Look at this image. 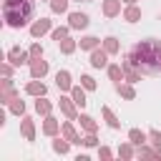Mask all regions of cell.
<instances>
[{"instance_id": "obj_30", "label": "cell", "mask_w": 161, "mask_h": 161, "mask_svg": "<svg viewBox=\"0 0 161 161\" xmlns=\"http://www.w3.org/2000/svg\"><path fill=\"white\" fill-rule=\"evenodd\" d=\"M148 138H151V143L156 146V151H161V131H148Z\"/></svg>"}, {"instance_id": "obj_37", "label": "cell", "mask_w": 161, "mask_h": 161, "mask_svg": "<svg viewBox=\"0 0 161 161\" xmlns=\"http://www.w3.org/2000/svg\"><path fill=\"white\" fill-rule=\"evenodd\" d=\"M98 156H101V158H111V156H113V151L103 146V148H98Z\"/></svg>"}, {"instance_id": "obj_11", "label": "cell", "mask_w": 161, "mask_h": 161, "mask_svg": "<svg viewBox=\"0 0 161 161\" xmlns=\"http://www.w3.org/2000/svg\"><path fill=\"white\" fill-rule=\"evenodd\" d=\"M146 138H148V133H143V131H138V128H131V131H128V141H131L133 146H143Z\"/></svg>"}, {"instance_id": "obj_36", "label": "cell", "mask_w": 161, "mask_h": 161, "mask_svg": "<svg viewBox=\"0 0 161 161\" xmlns=\"http://www.w3.org/2000/svg\"><path fill=\"white\" fill-rule=\"evenodd\" d=\"M98 143V138H96V133H88L86 138H83V146H96Z\"/></svg>"}, {"instance_id": "obj_39", "label": "cell", "mask_w": 161, "mask_h": 161, "mask_svg": "<svg viewBox=\"0 0 161 161\" xmlns=\"http://www.w3.org/2000/svg\"><path fill=\"white\" fill-rule=\"evenodd\" d=\"M123 3H128V5H133V3H136V0H123Z\"/></svg>"}, {"instance_id": "obj_21", "label": "cell", "mask_w": 161, "mask_h": 161, "mask_svg": "<svg viewBox=\"0 0 161 161\" xmlns=\"http://www.w3.org/2000/svg\"><path fill=\"white\" fill-rule=\"evenodd\" d=\"M13 98H15V91H13V86H10V78H5V80H3V101L10 103Z\"/></svg>"}, {"instance_id": "obj_12", "label": "cell", "mask_w": 161, "mask_h": 161, "mask_svg": "<svg viewBox=\"0 0 161 161\" xmlns=\"http://www.w3.org/2000/svg\"><path fill=\"white\" fill-rule=\"evenodd\" d=\"M73 98H65V96H60V111L68 116V118H75V108H73Z\"/></svg>"}, {"instance_id": "obj_18", "label": "cell", "mask_w": 161, "mask_h": 161, "mask_svg": "<svg viewBox=\"0 0 161 161\" xmlns=\"http://www.w3.org/2000/svg\"><path fill=\"white\" fill-rule=\"evenodd\" d=\"M138 18H141V10H138L136 5H128V8H126V13H123V20H128V23H136Z\"/></svg>"}, {"instance_id": "obj_14", "label": "cell", "mask_w": 161, "mask_h": 161, "mask_svg": "<svg viewBox=\"0 0 161 161\" xmlns=\"http://www.w3.org/2000/svg\"><path fill=\"white\" fill-rule=\"evenodd\" d=\"M108 78L111 80H116V83H121L126 75H123V65H108Z\"/></svg>"}, {"instance_id": "obj_2", "label": "cell", "mask_w": 161, "mask_h": 161, "mask_svg": "<svg viewBox=\"0 0 161 161\" xmlns=\"http://www.w3.org/2000/svg\"><path fill=\"white\" fill-rule=\"evenodd\" d=\"M3 18L10 28H23L33 18V0H3Z\"/></svg>"}, {"instance_id": "obj_3", "label": "cell", "mask_w": 161, "mask_h": 161, "mask_svg": "<svg viewBox=\"0 0 161 161\" xmlns=\"http://www.w3.org/2000/svg\"><path fill=\"white\" fill-rule=\"evenodd\" d=\"M8 60H10L13 65H23V63H30L33 58H30V53H25V50H20V48L15 45V48L8 50Z\"/></svg>"}, {"instance_id": "obj_29", "label": "cell", "mask_w": 161, "mask_h": 161, "mask_svg": "<svg viewBox=\"0 0 161 161\" xmlns=\"http://www.w3.org/2000/svg\"><path fill=\"white\" fill-rule=\"evenodd\" d=\"M50 8H53V13H65L68 10V0H50Z\"/></svg>"}, {"instance_id": "obj_15", "label": "cell", "mask_w": 161, "mask_h": 161, "mask_svg": "<svg viewBox=\"0 0 161 161\" xmlns=\"http://www.w3.org/2000/svg\"><path fill=\"white\" fill-rule=\"evenodd\" d=\"M25 91H28L30 96H45V86H43L40 80H33V83H28V86H25Z\"/></svg>"}, {"instance_id": "obj_23", "label": "cell", "mask_w": 161, "mask_h": 161, "mask_svg": "<svg viewBox=\"0 0 161 161\" xmlns=\"http://www.w3.org/2000/svg\"><path fill=\"white\" fill-rule=\"evenodd\" d=\"M43 133H48V136H55L58 133V121L55 118H45V123H43Z\"/></svg>"}, {"instance_id": "obj_34", "label": "cell", "mask_w": 161, "mask_h": 161, "mask_svg": "<svg viewBox=\"0 0 161 161\" xmlns=\"http://www.w3.org/2000/svg\"><path fill=\"white\" fill-rule=\"evenodd\" d=\"M80 83H83V88H88V91L96 88V80H93L91 75H80Z\"/></svg>"}, {"instance_id": "obj_5", "label": "cell", "mask_w": 161, "mask_h": 161, "mask_svg": "<svg viewBox=\"0 0 161 161\" xmlns=\"http://www.w3.org/2000/svg\"><path fill=\"white\" fill-rule=\"evenodd\" d=\"M45 73H48V63L43 60V55H40V58H33V60H30V75H33V78H43Z\"/></svg>"}, {"instance_id": "obj_1", "label": "cell", "mask_w": 161, "mask_h": 161, "mask_svg": "<svg viewBox=\"0 0 161 161\" xmlns=\"http://www.w3.org/2000/svg\"><path fill=\"white\" fill-rule=\"evenodd\" d=\"M128 60L146 75H158L161 73V40L156 38H146L141 43H136L128 50Z\"/></svg>"}, {"instance_id": "obj_8", "label": "cell", "mask_w": 161, "mask_h": 161, "mask_svg": "<svg viewBox=\"0 0 161 161\" xmlns=\"http://www.w3.org/2000/svg\"><path fill=\"white\" fill-rule=\"evenodd\" d=\"M68 20H70L68 25H70L73 30H83V28L88 25V15H86V13H70Z\"/></svg>"}, {"instance_id": "obj_33", "label": "cell", "mask_w": 161, "mask_h": 161, "mask_svg": "<svg viewBox=\"0 0 161 161\" xmlns=\"http://www.w3.org/2000/svg\"><path fill=\"white\" fill-rule=\"evenodd\" d=\"M118 156H121V158H131V156H133V148H131V143H123V146L118 148Z\"/></svg>"}, {"instance_id": "obj_20", "label": "cell", "mask_w": 161, "mask_h": 161, "mask_svg": "<svg viewBox=\"0 0 161 161\" xmlns=\"http://www.w3.org/2000/svg\"><path fill=\"white\" fill-rule=\"evenodd\" d=\"M103 50H106L108 55H113V53H118V40H116L113 35H108V38L103 40Z\"/></svg>"}, {"instance_id": "obj_6", "label": "cell", "mask_w": 161, "mask_h": 161, "mask_svg": "<svg viewBox=\"0 0 161 161\" xmlns=\"http://www.w3.org/2000/svg\"><path fill=\"white\" fill-rule=\"evenodd\" d=\"M50 30V20L48 18H40V20H35L33 25H30V35L33 38H40L43 33H48Z\"/></svg>"}, {"instance_id": "obj_26", "label": "cell", "mask_w": 161, "mask_h": 161, "mask_svg": "<svg viewBox=\"0 0 161 161\" xmlns=\"http://www.w3.org/2000/svg\"><path fill=\"white\" fill-rule=\"evenodd\" d=\"M63 136H65L70 143H83V138H78V136H75V131H73V126H70V123H65V126H63Z\"/></svg>"}, {"instance_id": "obj_7", "label": "cell", "mask_w": 161, "mask_h": 161, "mask_svg": "<svg viewBox=\"0 0 161 161\" xmlns=\"http://www.w3.org/2000/svg\"><path fill=\"white\" fill-rule=\"evenodd\" d=\"M123 75H126V80L128 83H136V80H141V70L126 58V63H123Z\"/></svg>"}, {"instance_id": "obj_25", "label": "cell", "mask_w": 161, "mask_h": 161, "mask_svg": "<svg viewBox=\"0 0 161 161\" xmlns=\"http://www.w3.org/2000/svg\"><path fill=\"white\" fill-rule=\"evenodd\" d=\"M23 136H25L28 141L35 138V128H33V121H30V118H23Z\"/></svg>"}, {"instance_id": "obj_19", "label": "cell", "mask_w": 161, "mask_h": 161, "mask_svg": "<svg viewBox=\"0 0 161 161\" xmlns=\"http://www.w3.org/2000/svg\"><path fill=\"white\" fill-rule=\"evenodd\" d=\"M98 43H101V40H98V38H93V35L80 38V48H83V50H96V48H98Z\"/></svg>"}, {"instance_id": "obj_35", "label": "cell", "mask_w": 161, "mask_h": 161, "mask_svg": "<svg viewBox=\"0 0 161 161\" xmlns=\"http://www.w3.org/2000/svg\"><path fill=\"white\" fill-rule=\"evenodd\" d=\"M40 55H43V48H40L38 43H33V45H30V58H40Z\"/></svg>"}, {"instance_id": "obj_24", "label": "cell", "mask_w": 161, "mask_h": 161, "mask_svg": "<svg viewBox=\"0 0 161 161\" xmlns=\"http://www.w3.org/2000/svg\"><path fill=\"white\" fill-rule=\"evenodd\" d=\"M68 146H70V141H68L65 136L53 141V151H55V153H68Z\"/></svg>"}, {"instance_id": "obj_27", "label": "cell", "mask_w": 161, "mask_h": 161, "mask_svg": "<svg viewBox=\"0 0 161 161\" xmlns=\"http://www.w3.org/2000/svg\"><path fill=\"white\" fill-rule=\"evenodd\" d=\"M116 91H118V96H123V98H136V91L131 88V86H121V83H116Z\"/></svg>"}, {"instance_id": "obj_4", "label": "cell", "mask_w": 161, "mask_h": 161, "mask_svg": "<svg viewBox=\"0 0 161 161\" xmlns=\"http://www.w3.org/2000/svg\"><path fill=\"white\" fill-rule=\"evenodd\" d=\"M91 65L93 68H108V53L103 48H96L91 53Z\"/></svg>"}, {"instance_id": "obj_38", "label": "cell", "mask_w": 161, "mask_h": 161, "mask_svg": "<svg viewBox=\"0 0 161 161\" xmlns=\"http://www.w3.org/2000/svg\"><path fill=\"white\" fill-rule=\"evenodd\" d=\"M10 73H13V68H10V65H3V75H5V78H8V75H10Z\"/></svg>"}, {"instance_id": "obj_22", "label": "cell", "mask_w": 161, "mask_h": 161, "mask_svg": "<svg viewBox=\"0 0 161 161\" xmlns=\"http://www.w3.org/2000/svg\"><path fill=\"white\" fill-rule=\"evenodd\" d=\"M80 126H83V128H86L88 133H96V131H98V123H96V121H93L91 116H86V113L80 116Z\"/></svg>"}, {"instance_id": "obj_16", "label": "cell", "mask_w": 161, "mask_h": 161, "mask_svg": "<svg viewBox=\"0 0 161 161\" xmlns=\"http://www.w3.org/2000/svg\"><path fill=\"white\" fill-rule=\"evenodd\" d=\"M70 96H73V101H75V106H80V108H83V106L88 103V101H86V93L80 91V86H73V88H70Z\"/></svg>"}, {"instance_id": "obj_9", "label": "cell", "mask_w": 161, "mask_h": 161, "mask_svg": "<svg viewBox=\"0 0 161 161\" xmlns=\"http://www.w3.org/2000/svg\"><path fill=\"white\" fill-rule=\"evenodd\" d=\"M55 86H58L60 91H70V88H73L70 73H68V70H58V73H55Z\"/></svg>"}, {"instance_id": "obj_28", "label": "cell", "mask_w": 161, "mask_h": 161, "mask_svg": "<svg viewBox=\"0 0 161 161\" xmlns=\"http://www.w3.org/2000/svg\"><path fill=\"white\" fill-rule=\"evenodd\" d=\"M58 45H60V50H63L65 55H70V53L75 50V40H70V38H63V40H60Z\"/></svg>"}, {"instance_id": "obj_31", "label": "cell", "mask_w": 161, "mask_h": 161, "mask_svg": "<svg viewBox=\"0 0 161 161\" xmlns=\"http://www.w3.org/2000/svg\"><path fill=\"white\" fill-rule=\"evenodd\" d=\"M68 28H70V25H68ZM68 28H55V30H53V40L60 43L63 38H68Z\"/></svg>"}, {"instance_id": "obj_13", "label": "cell", "mask_w": 161, "mask_h": 161, "mask_svg": "<svg viewBox=\"0 0 161 161\" xmlns=\"http://www.w3.org/2000/svg\"><path fill=\"white\" fill-rule=\"evenodd\" d=\"M101 113H103V118H106V123H108L111 128H121V121L116 118V113H113L108 106H103V108H101Z\"/></svg>"}, {"instance_id": "obj_17", "label": "cell", "mask_w": 161, "mask_h": 161, "mask_svg": "<svg viewBox=\"0 0 161 161\" xmlns=\"http://www.w3.org/2000/svg\"><path fill=\"white\" fill-rule=\"evenodd\" d=\"M50 108H53V103H50V101H45L43 96H38V101H35V111H38V113H43V116H48V113H50Z\"/></svg>"}, {"instance_id": "obj_10", "label": "cell", "mask_w": 161, "mask_h": 161, "mask_svg": "<svg viewBox=\"0 0 161 161\" xmlns=\"http://www.w3.org/2000/svg\"><path fill=\"white\" fill-rule=\"evenodd\" d=\"M121 13V0H103V15L106 18H116Z\"/></svg>"}, {"instance_id": "obj_32", "label": "cell", "mask_w": 161, "mask_h": 161, "mask_svg": "<svg viewBox=\"0 0 161 161\" xmlns=\"http://www.w3.org/2000/svg\"><path fill=\"white\" fill-rule=\"evenodd\" d=\"M10 111H13V113H23V111H25V103L18 101V98H13V101H10Z\"/></svg>"}]
</instances>
